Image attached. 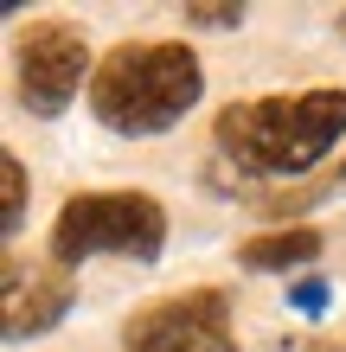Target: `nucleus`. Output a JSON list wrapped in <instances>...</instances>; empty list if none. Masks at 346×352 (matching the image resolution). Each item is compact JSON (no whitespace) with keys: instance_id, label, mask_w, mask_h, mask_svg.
<instances>
[{"instance_id":"obj_1","label":"nucleus","mask_w":346,"mask_h":352,"mask_svg":"<svg viewBox=\"0 0 346 352\" xmlns=\"http://www.w3.org/2000/svg\"><path fill=\"white\" fill-rule=\"evenodd\" d=\"M218 154L257 179H301L346 141V90H295V96H244L212 122Z\"/></svg>"},{"instance_id":"obj_2","label":"nucleus","mask_w":346,"mask_h":352,"mask_svg":"<svg viewBox=\"0 0 346 352\" xmlns=\"http://www.w3.org/2000/svg\"><path fill=\"white\" fill-rule=\"evenodd\" d=\"M206 90V65L180 38H129L90 77V116L116 135H167Z\"/></svg>"},{"instance_id":"obj_3","label":"nucleus","mask_w":346,"mask_h":352,"mask_svg":"<svg viewBox=\"0 0 346 352\" xmlns=\"http://www.w3.org/2000/svg\"><path fill=\"white\" fill-rule=\"evenodd\" d=\"M167 243V212L154 192H77L52 224V263H90V256H129L154 263Z\"/></svg>"},{"instance_id":"obj_4","label":"nucleus","mask_w":346,"mask_h":352,"mask_svg":"<svg viewBox=\"0 0 346 352\" xmlns=\"http://www.w3.org/2000/svg\"><path fill=\"white\" fill-rule=\"evenodd\" d=\"M122 352H237L231 340V301L218 288H186L122 327Z\"/></svg>"},{"instance_id":"obj_5","label":"nucleus","mask_w":346,"mask_h":352,"mask_svg":"<svg viewBox=\"0 0 346 352\" xmlns=\"http://www.w3.org/2000/svg\"><path fill=\"white\" fill-rule=\"evenodd\" d=\"M84 71H90V45L84 32L65 26V19H45L19 38V109L26 116H65L71 96L84 90ZM96 77V71H90Z\"/></svg>"},{"instance_id":"obj_6","label":"nucleus","mask_w":346,"mask_h":352,"mask_svg":"<svg viewBox=\"0 0 346 352\" xmlns=\"http://www.w3.org/2000/svg\"><path fill=\"white\" fill-rule=\"evenodd\" d=\"M77 288H71V269L65 263H45V269H19V256H7V346H26L39 333H52L58 320L71 314Z\"/></svg>"},{"instance_id":"obj_7","label":"nucleus","mask_w":346,"mask_h":352,"mask_svg":"<svg viewBox=\"0 0 346 352\" xmlns=\"http://www.w3.org/2000/svg\"><path fill=\"white\" fill-rule=\"evenodd\" d=\"M321 250H327V237H321V231H308V224H295V231L250 237V243L237 250V263H244V269H263V276H270V269H308Z\"/></svg>"},{"instance_id":"obj_8","label":"nucleus","mask_w":346,"mask_h":352,"mask_svg":"<svg viewBox=\"0 0 346 352\" xmlns=\"http://www.w3.org/2000/svg\"><path fill=\"white\" fill-rule=\"evenodd\" d=\"M0 192H7V205H0V237H19V224H26V167L13 154H0Z\"/></svg>"},{"instance_id":"obj_9","label":"nucleus","mask_w":346,"mask_h":352,"mask_svg":"<svg viewBox=\"0 0 346 352\" xmlns=\"http://www.w3.org/2000/svg\"><path fill=\"white\" fill-rule=\"evenodd\" d=\"M327 301H334V288L321 282V276H308V282H295V288H289V307H295L301 320H314V314H327Z\"/></svg>"},{"instance_id":"obj_10","label":"nucleus","mask_w":346,"mask_h":352,"mask_svg":"<svg viewBox=\"0 0 346 352\" xmlns=\"http://www.w3.org/2000/svg\"><path fill=\"white\" fill-rule=\"evenodd\" d=\"M186 26H212V32H231V26H244V7H186Z\"/></svg>"},{"instance_id":"obj_11","label":"nucleus","mask_w":346,"mask_h":352,"mask_svg":"<svg viewBox=\"0 0 346 352\" xmlns=\"http://www.w3.org/2000/svg\"><path fill=\"white\" fill-rule=\"evenodd\" d=\"M340 38H346V13H340Z\"/></svg>"},{"instance_id":"obj_12","label":"nucleus","mask_w":346,"mask_h":352,"mask_svg":"<svg viewBox=\"0 0 346 352\" xmlns=\"http://www.w3.org/2000/svg\"><path fill=\"white\" fill-rule=\"evenodd\" d=\"M340 179H346V160H340Z\"/></svg>"}]
</instances>
